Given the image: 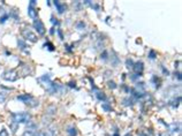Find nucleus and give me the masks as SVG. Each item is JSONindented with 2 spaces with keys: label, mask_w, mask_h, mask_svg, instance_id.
<instances>
[{
  "label": "nucleus",
  "mask_w": 182,
  "mask_h": 136,
  "mask_svg": "<svg viewBox=\"0 0 182 136\" xmlns=\"http://www.w3.org/2000/svg\"><path fill=\"white\" fill-rule=\"evenodd\" d=\"M12 118H13V121L19 125V123H28L31 119V115L27 112H19V113L12 114Z\"/></svg>",
  "instance_id": "obj_1"
},
{
  "label": "nucleus",
  "mask_w": 182,
  "mask_h": 136,
  "mask_svg": "<svg viewBox=\"0 0 182 136\" xmlns=\"http://www.w3.org/2000/svg\"><path fill=\"white\" fill-rule=\"evenodd\" d=\"M18 100H21L23 103H25L30 107H35L39 104L31 95H20V96H18Z\"/></svg>",
  "instance_id": "obj_2"
},
{
  "label": "nucleus",
  "mask_w": 182,
  "mask_h": 136,
  "mask_svg": "<svg viewBox=\"0 0 182 136\" xmlns=\"http://www.w3.org/2000/svg\"><path fill=\"white\" fill-rule=\"evenodd\" d=\"M58 135V128L50 126L45 129H42L39 132H37L34 136H57Z\"/></svg>",
  "instance_id": "obj_3"
},
{
  "label": "nucleus",
  "mask_w": 182,
  "mask_h": 136,
  "mask_svg": "<svg viewBox=\"0 0 182 136\" xmlns=\"http://www.w3.org/2000/svg\"><path fill=\"white\" fill-rule=\"evenodd\" d=\"M2 79L5 81H8V82H14L19 79V74L15 69H9V70H6L2 74Z\"/></svg>",
  "instance_id": "obj_4"
},
{
  "label": "nucleus",
  "mask_w": 182,
  "mask_h": 136,
  "mask_svg": "<svg viewBox=\"0 0 182 136\" xmlns=\"http://www.w3.org/2000/svg\"><path fill=\"white\" fill-rule=\"evenodd\" d=\"M168 134L171 136L181 135V125H180V122H173V123L168 125Z\"/></svg>",
  "instance_id": "obj_5"
},
{
  "label": "nucleus",
  "mask_w": 182,
  "mask_h": 136,
  "mask_svg": "<svg viewBox=\"0 0 182 136\" xmlns=\"http://www.w3.org/2000/svg\"><path fill=\"white\" fill-rule=\"evenodd\" d=\"M34 28H35V30H37L38 35H41V36H44V35H45V32H46L45 27H44L43 22H42L39 19L34 20Z\"/></svg>",
  "instance_id": "obj_6"
},
{
  "label": "nucleus",
  "mask_w": 182,
  "mask_h": 136,
  "mask_svg": "<svg viewBox=\"0 0 182 136\" xmlns=\"http://www.w3.org/2000/svg\"><path fill=\"white\" fill-rule=\"evenodd\" d=\"M23 37H24V39H27V41H29V42H31V43H36L37 42V36L31 31V30H23L22 32Z\"/></svg>",
  "instance_id": "obj_7"
},
{
  "label": "nucleus",
  "mask_w": 182,
  "mask_h": 136,
  "mask_svg": "<svg viewBox=\"0 0 182 136\" xmlns=\"http://www.w3.org/2000/svg\"><path fill=\"white\" fill-rule=\"evenodd\" d=\"M35 6H36V1H35V0H31V1H29L28 14H29V16H30L31 19H34V20H36V19H37V12H36V8H35Z\"/></svg>",
  "instance_id": "obj_8"
},
{
  "label": "nucleus",
  "mask_w": 182,
  "mask_h": 136,
  "mask_svg": "<svg viewBox=\"0 0 182 136\" xmlns=\"http://www.w3.org/2000/svg\"><path fill=\"white\" fill-rule=\"evenodd\" d=\"M37 133V125L36 123H29L28 128L23 132L22 136H34Z\"/></svg>",
  "instance_id": "obj_9"
},
{
  "label": "nucleus",
  "mask_w": 182,
  "mask_h": 136,
  "mask_svg": "<svg viewBox=\"0 0 182 136\" xmlns=\"http://www.w3.org/2000/svg\"><path fill=\"white\" fill-rule=\"evenodd\" d=\"M143 69H144V65H143L142 61H137V62L134 64V66H133V70L135 72L136 75H141L142 72H143Z\"/></svg>",
  "instance_id": "obj_10"
},
{
  "label": "nucleus",
  "mask_w": 182,
  "mask_h": 136,
  "mask_svg": "<svg viewBox=\"0 0 182 136\" xmlns=\"http://www.w3.org/2000/svg\"><path fill=\"white\" fill-rule=\"evenodd\" d=\"M53 2H54V6L57 7V9H58L59 14H62V13L66 11V5H65V4H62L61 1L55 0V1H53Z\"/></svg>",
  "instance_id": "obj_11"
},
{
  "label": "nucleus",
  "mask_w": 182,
  "mask_h": 136,
  "mask_svg": "<svg viewBox=\"0 0 182 136\" xmlns=\"http://www.w3.org/2000/svg\"><path fill=\"white\" fill-rule=\"evenodd\" d=\"M94 48L98 51V50H103L104 48V39L99 36L98 38L94 39Z\"/></svg>",
  "instance_id": "obj_12"
},
{
  "label": "nucleus",
  "mask_w": 182,
  "mask_h": 136,
  "mask_svg": "<svg viewBox=\"0 0 182 136\" xmlns=\"http://www.w3.org/2000/svg\"><path fill=\"white\" fill-rule=\"evenodd\" d=\"M57 113V109L54 106H50L47 110H46V115H50V116H53L54 114Z\"/></svg>",
  "instance_id": "obj_13"
},
{
  "label": "nucleus",
  "mask_w": 182,
  "mask_h": 136,
  "mask_svg": "<svg viewBox=\"0 0 182 136\" xmlns=\"http://www.w3.org/2000/svg\"><path fill=\"white\" fill-rule=\"evenodd\" d=\"M96 98L103 102V100H105V99H106V96H105V93H104V92L97 90V91H96Z\"/></svg>",
  "instance_id": "obj_14"
},
{
  "label": "nucleus",
  "mask_w": 182,
  "mask_h": 136,
  "mask_svg": "<svg viewBox=\"0 0 182 136\" xmlns=\"http://www.w3.org/2000/svg\"><path fill=\"white\" fill-rule=\"evenodd\" d=\"M67 134L69 136H76L77 135V129L75 127H68L67 128Z\"/></svg>",
  "instance_id": "obj_15"
},
{
  "label": "nucleus",
  "mask_w": 182,
  "mask_h": 136,
  "mask_svg": "<svg viewBox=\"0 0 182 136\" xmlns=\"http://www.w3.org/2000/svg\"><path fill=\"white\" fill-rule=\"evenodd\" d=\"M180 102H181V97H178V99L175 98L174 100L171 102V106H172V107H178L179 104H180Z\"/></svg>",
  "instance_id": "obj_16"
},
{
  "label": "nucleus",
  "mask_w": 182,
  "mask_h": 136,
  "mask_svg": "<svg viewBox=\"0 0 182 136\" xmlns=\"http://www.w3.org/2000/svg\"><path fill=\"white\" fill-rule=\"evenodd\" d=\"M81 5H82V1H74L73 2V6L76 11H80L81 9Z\"/></svg>",
  "instance_id": "obj_17"
},
{
  "label": "nucleus",
  "mask_w": 182,
  "mask_h": 136,
  "mask_svg": "<svg viewBox=\"0 0 182 136\" xmlns=\"http://www.w3.org/2000/svg\"><path fill=\"white\" fill-rule=\"evenodd\" d=\"M7 99V95L5 92H0V104H4Z\"/></svg>",
  "instance_id": "obj_18"
},
{
  "label": "nucleus",
  "mask_w": 182,
  "mask_h": 136,
  "mask_svg": "<svg viewBox=\"0 0 182 136\" xmlns=\"http://www.w3.org/2000/svg\"><path fill=\"white\" fill-rule=\"evenodd\" d=\"M10 128H12V130H13V133H15L16 132V129H18V123L16 122H10Z\"/></svg>",
  "instance_id": "obj_19"
},
{
  "label": "nucleus",
  "mask_w": 182,
  "mask_h": 136,
  "mask_svg": "<svg viewBox=\"0 0 182 136\" xmlns=\"http://www.w3.org/2000/svg\"><path fill=\"white\" fill-rule=\"evenodd\" d=\"M8 18H9V14H4V15L0 18V23H5Z\"/></svg>",
  "instance_id": "obj_20"
},
{
  "label": "nucleus",
  "mask_w": 182,
  "mask_h": 136,
  "mask_svg": "<svg viewBox=\"0 0 182 136\" xmlns=\"http://www.w3.org/2000/svg\"><path fill=\"white\" fill-rule=\"evenodd\" d=\"M107 84H108V88H110V89H116V84H115V82H113V81H108V83H107Z\"/></svg>",
  "instance_id": "obj_21"
},
{
  "label": "nucleus",
  "mask_w": 182,
  "mask_h": 136,
  "mask_svg": "<svg viewBox=\"0 0 182 136\" xmlns=\"http://www.w3.org/2000/svg\"><path fill=\"white\" fill-rule=\"evenodd\" d=\"M133 66H134V62H133V60H130V59H128L127 60V68H133Z\"/></svg>",
  "instance_id": "obj_22"
},
{
  "label": "nucleus",
  "mask_w": 182,
  "mask_h": 136,
  "mask_svg": "<svg viewBox=\"0 0 182 136\" xmlns=\"http://www.w3.org/2000/svg\"><path fill=\"white\" fill-rule=\"evenodd\" d=\"M0 136H8V132L6 130V128H2L0 130Z\"/></svg>",
  "instance_id": "obj_23"
},
{
  "label": "nucleus",
  "mask_w": 182,
  "mask_h": 136,
  "mask_svg": "<svg viewBox=\"0 0 182 136\" xmlns=\"http://www.w3.org/2000/svg\"><path fill=\"white\" fill-rule=\"evenodd\" d=\"M149 58H150L151 60H153V59H156V52H155V51H150V54H149Z\"/></svg>",
  "instance_id": "obj_24"
},
{
  "label": "nucleus",
  "mask_w": 182,
  "mask_h": 136,
  "mask_svg": "<svg viewBox=\"0 0 182 136\" xmlns=\"http://www.w3.org/2000/svg\"><path fill=\"white\" fill-rule=\"evenodd\" d=\"M103 109L105 110V111H112V107H110V105L108 104H103Z\"/></svg>",
  "instance_id": "obj_25"
},
{
  "label": "nucleus",
  "mask_w": 182,
  "mask_h": 136,
  "mask_svg": "<svg viewBox=\"0 0 182 136\" xmlns=\"http://www.w3.org/2000/svg\"><path fill=\"white\" fill-rule=\"evenodd\" d=\"M76 27L78 28V29H84L85 28V23L84 22H78L76 24Z\"/></svg>",
  "instance_id": "obj_26"
},
{
  "label": "nucleus",
  "mask_w": 182,
  "mask_h": 136,
  "mask_svg": "<svg viewBox=\"0 0 182 136\" xmlns=\"http://www.w3.org/2000/svg\"><path fill=\"white\" fill-rule=\"evenodd\" d=\"M19 46H21V47H22L21 50H23V51H24V48H27V46H25V44L23 43V41H19Z\"/></svg>",
  "instance_id": "obj_27"
},
{
  "label": "nucleus",
  "mask_w": 182,
  "mask_h": 136,
  "mask_svg": "<svg viewBox=\"0 0 182 136\" xmlns=\"http://www.w3.org/2000/svg\"><path fill=\"white\" fill-rule=\"evenodd\" d=\"M102 59H104V60L107 59V52H106V51H104V53L102 54Z\"/></svg>",
  "instance_id": "obj_28"
},
{
  "label": "nucleus",
  "mask_w": 182,
  "mask_h": 136,
  "mask_svg": "<svg viewBox=\"0 0 182 136\" xmlns=\"http://www.w3.org/2000/svg\"><path fill=\"white\" fill-rule=\"evenodd\" d=\"M113 136H119V134H118V133H116V134H114Z\"/></svg>",
  "instance_id": "obj_29"
},
{
  "label": "nucleus",
  "mask_w": 182,
  "mask_h": 136,
  "mask_svg": "<svg viewBox=\"0 0 182 136\" xmlns=\"http://www.w3.org/2000/svg\"><path fill=\"white\" fill-rule=\"evenodd\" d=\"M125 136H132V135H130V134H126Z\"/></svg>",
  "instance_id": "obj_30"
}]
</instances>
